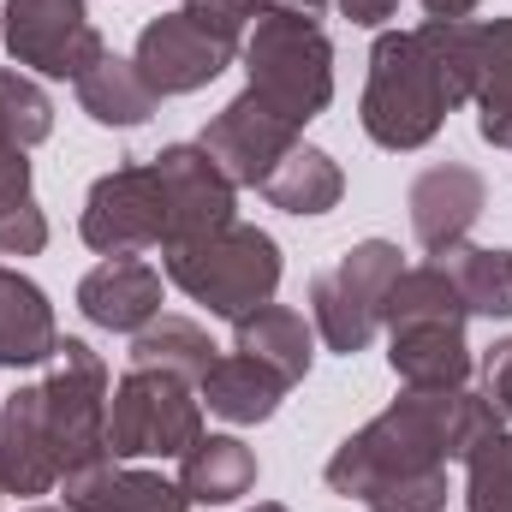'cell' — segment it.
<instances>
[{"label":"cell","mask_w":512,"mask_h":512,"mask_svg":"<svg viewBox=\"0 0 512 512\" xmlns=\"http://www.w3.org/2000/svg\"><path fill=\"white\" fill-rule=\"evenodd\" d=\"M477 90V18H423L417 30H382L358 120L393 155L435 143L447 114Z\"/></svg>","instance_id":"obj_1"},{"label":"cell","mask_w":512,"mask_h":512,"mask_svg":"<svg viewBox=\"0 0 512 512\" xmlns=\"http://www.w3.org/2000/svg\"><path fill=\"white\" fill-rule=\"evenodd\" d=\"M501 429H507V417L495 411V399L483 387H405L382 417H370L364 429H352L334 447L322 483L346 501H364L387 477L447 471L453 459L465 465L471 447H483Z\"/></svg>","instance_id":"obj_2"},{"label":"cell","mask_w":512,"mask_h":512,"mask_svg":"<svg viewBox=\"0 0 512 512\" xmlns=\"http://www.w3.org/2000/svg\"><path fill=\"white\" fill-rule=\"evenodd\" d=\"M328 0H262L245 30V90L274 108L286 126H310L334 102V42H328Z\"/></svg>","instance_id":"obj_3"},{"label":"cell","mask_w":512,"mask_h":512,"mask_svg":"<svg viewBox=\"0 0 512 512\" xmlns=\"http://www.w3.org/2000/svg\"><path fill=\"white\" fill-rule=\"evenodd\" d=\"M161 268L191 304H203L221 322H239L262 304H274L280 274H286L280 245L251 221H227V227H215L203 239L161 245Z\"/></svg>","instance_id":"obj_4"},{"label":"cell","mask_w":512,"mask_h":512,"mask_svg":"<svg viewBox=\"0 0 512 512\" xmlns=\"http://www.w3.org/2000/svg\"><path fill=\"white\" fill-rule=\"evenodd\" d=\"M108 393L114 387H108L102 352L90 340L66 334L48 358V376H42V417H48V441H54V459H60L66 477L114 459V447H108Z\"/></svg>","instance_id":"obj_5"},{"label":"cell","mask_w":512,"mask_h":512,"mask_svg":"<svg viewBox=\"0 0 512 512\" xmlns=\"http://www.w3.org/2000/svg\"><path fill=\"white\" fill-rule=\"evenodd\" d=\"M399 274H405L399 245L364 239V245H352V251L340 256L334 268H322V274L310 280V328L322 334L328 352L358 358V352L376 340L382 310H387V292H393Z\"/></svg>","instance_id":"obj_6"},{"label":"cell","mask_w":512,"mask_h":512,"mask_svg":"<svg viewBox=\"0 0 512 512\" xmlns=\"http://www.w3.org/2000/svg\"><path fill=\"white\" fill-rule=\"evenodd\" d=\"M203 435V399L197 382L126 370L108 393V447L114 459H179Z\"/></svg>","instance_id":"obj_7"},{"label":"cell","mask_w":512,"mask_h":512,"mask_svg":"<svg viewBox=\"0 0 512 512\" xmlns=\"http://www.w3.org/2000/svg\"><path fill=\"white\" fill-rule=\"evenodd\" d=\"M0 42L18 72H42V78H66V84H78L108 54L84 0H6Z\"/></svg>","instance_id":"obj_8"},{"label":"cell","mask_w":512,"mask_h":512,"mask_svg":"<svg viewBox=\"0 0 512 512\" xmlns=\"http://www.w3.org/2000/svg\"><path fill=\"white\" fill-rule=\"evenodd\" d=\"M84 245L102 256H137L149 245H167V197L149 161H126L114 173H102L84 197L78 215Z\"/></svg>","instance_id":"obj_9"},{"label":"cell","mask_w":512,"mask_h":512,"mask_svg":"<svg viewBox=\"0 0 512 512\" xmlns=\"http://www.w3.org/2000/svg\"><path fill=\"white\" fill-rule=\"evenodd\" d=\"M233 42H221L215 30H203L191 12H161V18H149L143 30H137V48H131V60H137V72H143V84L167 102V96H197V90H209L227 66H233Z\"/></svg>","instance_id":"obj_10"},{"label":"cell","mask_w":512,"mask_h":512,"mask_svg":"<svg viewBox=\"0 0 512 512\" xmlns=\"http://www.w3.org/2000/svg\"><path fill=\"white\" fill-rule=\"evenodd\" d=\"M155 179H161V197H167V245H185V239H203L227 221H239V185L209 161L203 143H167L161 155H149Z\"/></svg>","instance_id":"obj_11"},{"label":"cell","mask_w":512,"mask_h":512,"mask_svg":"<svg viewBox=\"0 0 512 512\" xmlns=\"http://www.w3.org/2000/svg\"><path fill=\"white\" fill-rule=\"evenodd\" d=\"M203 149H209V161L245 191V185H256L262 191V179L292 155V143H298V126H286L274 108H262L251 90H239L209 126H203V137H197Z\"/></svg>","instance_id":"obj_12"},{"label":"cell","mask_w":512,"mask_h":512,"mask_svg":"<svg viewBox=\"0 0 512 512\" xmlns=\"http://www.w3.org/2000/svg\"><path fill=\"white\" fill-rule=\"evenodd\" d=\"M405 209H411V239L429 256H447V251H459L471 239V227L483 221L489 179L477 167H465V161H435V167H423L411 179Z\"/></svg>","instance_id":"obj_13"},{"label":"cell","mask_w":512,"mask_h":512,"mask_svg":"<svg viewBox=\"0 0 512 512\" xmlns=\"http://www.w3.org/2000/svg\"><path fill=\"white\" fill-rule=\"evenodd\" d=\"M60 459L48 441V417H42V382L18 387L0 399V489L6 495H54L60 489Z\"/></svg>","instance_id":"obj_14"},{"label":"cell","mask_w":512,"mask_h":512,"mask_svg":"<svg viewBox=\"0 0 512 512\" xmlns=\"http://www.w3.org/2000/svg\"><path fill=\"white\" fill-rule=\"evenodd\" d=\"M78 310L84 322L108 328V334H137L161 316V268H149L143 256H108L78 280Z\"/></svg>","instance_id":"obj_15"},{"label":"cell","mask_w":512,"mask_h":512,"mask_svg":"<svg viewBox=\"0 0 512 512\" xmlns=\"http://www.w3.org/2000/svg\"><path fill=\"white\" fill-rule=\"evenodd\" d=\"M60 507L66 512H191V495L179 489V477L102 459V465L72 471L60 483Z\"/></svg>","instance_id":"obj_16"},{"label":"cell","mask_w":512,"mask_h":512,"mask_svg":"<svg viewBox=\"0 0 512 512\" xmlns=\"http://www.w3.org/2000/svg\"><path fill=\"white\" fill-rule=\"evenodd\" d=\"M387 364L405 387H465L477 358L465 346V328L453 322H399L387 328Z\"/></svg>","instance_id":"obj_17"},{"label":"cell","mask_w":512,"mask_h":512,"mask_svg":"<svg viewBox=\"0 0 512 512\" xmlns=\"http://www.w3.org/2000/svg\"><path fill=\"white\" fill-rule=\"evenodd\" d=\"M54 346H60V328H54L48 292L30 274L0 262V370H36L54 358Z\"/></svg>","instance_id":"obj_18"},{"label":"cell","mask_w":512,"mask_h":512,"mask_svg":"<svg viewBox=\"0 0 512 512\" xmlns=\"http://www.w3.org/2000/svg\"><path fill=\"white\" fill-rule=\"evenodd\" d=\"M233 352L268 364L286 387H298L310 376V364H316V328L292 304H262V310L233 322Z\"/></svg>","instance_id":"obj_19"},{"label":"cell","mask_w":512,"mask_h":512,"mask_svg":"<svg viewBox=\"0 0 512 512\" xmlns=\"http://www.w3.org/2000/svg\"><path fill=\"white\" fill-rule=\"evenodd\" d=\"M179 489L191 507H233L256 489V453L239 435H197L179 453Z\"/></svg>","instance_id":"obj_20"},{"label":"cell","mask_w":512,"mask_h":512,"mask_svg":"<svg viewBox=\"0 0 512 512\" xmlns=\"http://www.w3.org/2000/svg\"><path fill=\"white\" fill-rule=\"evenodd\" d=\"M197 399H203V411H215L221 423H268L274 411H280V399H286V382L268 370V364H256L245 352H227V358H215L209 364V376L197 382Z\"/></svg>","instance_id":"obj_21"},{"label":"cell","mask_w":512,"mask_h":512,"mask_svg":"<svg viewBox=\"0 0 512 512\" xmlns=\"http://www.w3.org/2000/svg\"><path fill=\"white\" fill-rule=\"evenodd\" d=\"M262 197L280 209V215H298V221H316L328 215L340 197H346V173L328 149L316 143H292V155L262 179Z\"/></svg>","instance_id":"obj_22"},{"label":"cell","mask_w":512,"mask_h":512,"mask_svg":"<svg viewBox=\"0 0 512 512\" xmlns=\"http://www.w3.org/2000/svg\"><path fill=\"white\" fill-rule=\"evenodd\" d=\"M477 131L483 143L512 149V18H477Z\"/></svg>","instance_id":"obj_23"},{"label":"cell","mask_w":512,"mask_h":512,"mask_svg":"<svg viewBox=\"0 0 512 512\" xmlns=\"http://www.w3.org/2000/svg\"><path fill=\"white\" fill-rule=\"evenodd\" d=\"M78 108L108 131H137L149 126V114L161 108V96L143 84L137 60H120V54H102L84 78H78Z\"/></svg>","instance_id":"obj_24"},{"label":"cell","mask_w":512,"mask_h":512,"mask_svg":"<svg viewBox=\"0 0 512 512\" xmlns=\"http://www.w3.org/2000/svg\"><path fill=\"white\" fill-rule=\"evenodd\" d=\"M215 358H221L215 340L191 316H155L149 328L131 334V370H161V376H179V382H203Z\"/></svg>","instance_id":"obj_25"},{"label":"cell","mask_w":512,"mask_h":512,"mask_svg":"<svg viewBox=\"0 0 512 512\" xmlns=\"http://www.w3.org/2000/svg\"><path fill=\"white\" fill-rule=\"evenodd\" d=\"M382 322L387 328H399V322H453V328H465L471 310H465V298H459L447 262L429 256V262H417V268H405V274L393 280Z\"/></svg>","instance_id":"obj_26"},{"label":"cell","mask_w":512,"mask_h":512,"mask_svg":"<svg viewBox=\"0 0 512 512\" xmlns=\"http://www.w3.org/2000/svg\"><path fill=\"white\" fill-rule=\"evenodd\" d=\"M48 245V215L36 209L30 185V149L0 155V256H42Z\"/></svg>","instance_id":"obj_27"},{"label":"cell","mask_w":512,"mask_h":512,"mask_svg":"<svg viewBox=\"0 0 512 512\" xmlns=\"http://www.w3.org/2000/svg\"><path fill=\"white\" fill-rule=\"evenodd\" d=\"M465 310L489 316V322H512V251H489V245H459L441 256Z\"/></svg>","instance_id":"obj_28"},{"label":"cell","mask_w":512,"mask_h":512,"mask_svg":"<svg viewBox=\"0 0 512 512\" xmlns=\"http://www.w3.org/2000/svg\"><path fill=\"white\" fill-rule=\"evenodd\" d=\"M0 126H6V137L18 149H36V143L54 137V102H48V90L30 72L0 66Z\"/></svg>","instance_id":"obj_29"},{"label":"cell","mask_w":512,"mask_h":512,"mask_svg":"<svg viewBox=\"0 0 512 512\" xmlns=\"http://www.w3.org/2000/svg\"><path fill=\"white\" fill-rule=\"evenodd\" d=\"M465 507L471 512H512V429L489 435L465 459Z\"/></svg>","instance_id":"obj_30"},{"label":"cell","mask_w":512,"mask_h":512,"mask_svg":"<svg viewBox=\"0 0 512 512\" xmlns=\"http://www.w3.org/2000/svg\"><path fill=\"white\" fill-rule=\"evenodd\" d=\"M370 512H447V471H417V477H387L364 495Z\"/></svg>","instance_id":"obj_31"},{"label":"cell","mask_w":512,"mask_h":512,"mask_svg":"<svg viewBox=\"0 0 512 512\" xmlns=\"http://www.w3.org/2000/svg\"><path fill=\"white\" fill-rule=\"evenodd\" d=\"M256 6L262 0H185L179 12H191L203 30H215L221 42H233V48H245V30H251Z\"/></svg>","instance_id":"obj_32"},{"label":"cell","mask_w":512,"mask_h":512,"mask_svg":"<svg viewBox=\"0 0 512 512\" xmlns=\"http://www.w3.org/2000/svg\"><path fill=\"white\" fill-rule=\"evenodd\" d=\"M477 370H483V393L495 399V411H501V417H512V340L489 346V358H483Z\"/></svg>","instance_id":"obj_33"},{"label":"cell","mask_w":512,"mask_h":512,"mask_svg":"<svg viewBox=\"0 0 512 512\" xmlns=\"http://www.w3.org/2000/svg\"><path fill=\"white\" fill-rule=\"evenodd\" d=\"M340 12H346L352 24H370V30H382L387 18L399 12V0H340Z\"/></svg>","instance_id":"obj_34"},{"label":"cell","mask_w":512,"mask_h":512,"mask_svg":"<svg viewBox=\"0 0 512 512\" xmlns=\"http://www.w3.org/2000/svg\"><path fill=\"white\" fill-rule=\"evenodd\" d=\"M417 6H423L429 18H471L483 0H417Z\"/></svg>","instance_id":"obj_35"},{"label":"cell","mask_w":512,"mask_h":512,"mask_svg":"<svg viewBox=\"0 0 512 512\" xmlns=\"http://www.w3.org/2000/svg\"><path fill=\"white\" fill-rule=\"evenodd\" d=\"M251 512H286V507H280V501H256Z\"/></svg>","instance_id":"obj_36"},{"label":"cell","mask_w":512,"mask_h":512,"mask_svg":"<svg viewBox=\"0 0 512 512\" xmlns=\"http://www.w3.org/2000/svg\"><path fill=\"white\" fill-rule=\"evenodd\" d=\"M6 149H18V143H12V137H6V126H0V155H6Z\"/></svg>","instance_id":"obj_37"},{"label":"cell","mask_w":512,"mask_h":512,"mask_svg":"<svg viewBox=\"0 0 512 512\" xmlns=\"http://www.w3.org/2000/svg\"><path fill=\"white\" fill-rule=\"evenodd\" d=\"M0 30H6V6H0Z\"/></svg>","instance_id":"obj_38"},{"label":"cell","mask_w":512,"mask_h":512,"mask_svg":"<svg viewBox=\"0 0 512 512\" xmlns=\"http://www.w3.org/2000/svg\"><path fill=\"white\" fill-rule=\"evenodd\" d=\"M0 495H6V489H0Z\"/></svg>","instance_id":"obj_39"}]
</instances>
